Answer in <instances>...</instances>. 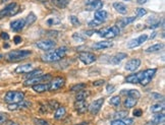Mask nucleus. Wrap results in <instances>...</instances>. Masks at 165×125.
<instances>
[{"instance_id": "44", "label": "nucleus", "mask_w": 165, "mask_h": 125, "mask_svg": "<svg viewBox=\"0 0 165 125\" xmlns=\"http://www.w3.org/2000/svg\"><path fill=\"white\" fill-rule=\"evenodd\" d=\"M110 125H125V124L124 123V121L121 119H115L113 121H111Z\"/></svg>"}, {"instance_id": "51", "label": "nucleus", "mask_w": 165, "mask_h": 125, "mask_svg": "<svg viewBox=\"0 0 165 125\" xmlns=\"http://www.w3.org/2000/svg\"><path fill=\"white\" fill-rule=\"evenodd\" d=\"M142 114H143V112H142L141 109H136V110L134 111V115H135L136 117H140Z\"/></svg>"}, {"instance_id": "12", "label": "nucleus", "mask_w": 165, "mask_h": 125, "mask_svg": "<svg viewBox=\"0 0 165 125\" xmlns=\"http://www.w3.org/2000/svg\"><path fill=\"white\" fill-rule=\"evenodd\" d=\"M147 40H148V36L144 34V35H141L140 37H138V38L132 39V41H129V44H127V47H129V49L139 47V46H141L142 44H144Z\"/></svg>"}, {"instance_id": "46", "label": "nucleus", "mask_w": 165, "mask_h": 125, "mask_svg": "<svg viewBox=\"0 0 165 125\" xmlns=\"http://www.w3.org/2000/svg\"><path fill=\"white\" fill-rule=\"evenodd\" d=\"M100 24H101V23L100 21H98L97 19H96V21L95 19L94 21H91L90 23H89V26H100Z\"/></svg>"}, {"instance_id": "36", "label": "nucleus", "mask_w": 165, "mask_h": 125, "mask_svg": "<svg viewBox=\"0 0 165 125\" xmlns=\"http://www.w3.org/2000/svg\"><path fill=\"white\" fill-rule=\"evenodd\" d=\"M127 111H119V112H116L113 115V118L114 119H124V118H127Z\"/></svg>"}, {"instance_id": "26", "label": "nucleus", "mask_w": 165, "mask_h": 125, "mask_svg": "<svg viewBox=\"0 0 165 125\" xmlns=\"http://www.w3.org/2000/svg\"><path fill=\"white\" fill-rule=\"evenodd\" d=\"M137 102H138L137 99H134V98H132V97H129V98H127L125 101H124V107L127 108V109H130V108L136 106Z\"/></svg>"}, {"instance_id": "37", "label": "nucleus", "mask_w": 165, "mask_h": 125, "mask_svg": "<svg viewBox=\"0 0 165 125\" xmlns=\"http://www.w3.org/2000/svg\"><path fill=\"white\" fill-rule=\"evenodd\" d=\"M86 88L85 83H78V85H75L70 88V90L73 92H80V90H83Z\"/></svg>"}, {"instance_id": "28", "label": "nucleus", "mask_w": 165, "mask_h": 125, "mask_svg": "<svg viewBox=\"0 0 165 125\" xmlns=\"http://www.w3.org/2000/svg\"><path fill=\"white\" fill-rule=\"evenodd\" d=\"M164 110V104L163 103H157V104H154V105H152V107H151V111L153 112V113H160V112H162Z\"/></svg>"}, {"instance_id": "9", "label": "nucleus", "mask_w": 165, "mask_h": 125, "mask_svg": "<svg viewBox=\"0 0 165 125\" xmlns=\"http://www.w3.org/2000/svg\"><path fill=\"white\" fill-rule=\"evenodd\" d=\"M51 76L50 74H45V75H40L38 77H34V78H29L24 82V85H36V83H39L40 82H49L51 80Z\"/></svg>"}, {"instance_id": "20", "label": "nucleus", "mask_w": 165, "mask_h": 125, "mask_svg": "<svg viewBox=\"0 0 165 125\" xmlns=\"http://www.w3.org/2000/svg\"><path fill=\"white\" fill-rule=\"evenodd\" d=\"M127 57V55L125 53H117V54H115V55L111 58L110 62H111L112 64L116 65V64H118V63L121 62V61L124 60V59H125Z\"/></svg>"}, {"instance_id": "14", "label": "nucleus", "mask_w": 165, "mask_h": 125, "mask_svg": "<svg viewBox=\"0 0 165 125\" xmlns=\"http://www.w3.org/2000/svg\"><path fill=\"white\" fill-rule=\"evenodd\" d=\"M88 104L86 103V100L82 101H75V109L78 114H85L88 111Z\"/></svg>"}, {"instance_id": "5", "label": "nucleus", "mask_w": 165, "mask_h": 125, "mask_svg": "<svg viewBox=\"0 0 165 125\" xmlns=\"http://www.w3.org/2000/svg\"><path fill=\"white\" fill-rule=\"evenodd\" d=\"M97 33L99 34L100 37H104V38H106V39H112V38H114V37L119 35L120 31H119V26H113L111 28L103 29V30L98 31Z\"/></svg>"}, {"instance_id": "58", "label": "nucleus", "mask_w": 165, "mask_h": 125, "mask_svg": "<svg viewBox=\"0 0 165 125\" xmlns=\"http://www.w3.org/2000/svg\"><path fill=\"white\" fill-rule=\"evenodd\" d=\"M77 125H88V123H87V122H82V123L77 124Z\"/></svg>"}, {"instance_id": "43", "label": "nucleus", "mask_w": 165, "mask_h": 125, "mask_svg": "<svg viewBox=\"0 0 165 125\" xmlns=\"http://www.w3.org/2000/svg\"><path fill=\"white\" fill-rule=\"evenodd\" d=\"M7 121V115L4 113H0V125L4 124Z\"/></svg>"}, {"instance_id": "42", "label": "nucleus", "mask_w": 165, "mask_h": 125, "mask_svg": "<svg viewBox=\"0 0 165 125\" xmlns=\"http://www.w3.org/2000/svg\"><path fill=\"white\" fill-rule=\"evenodd\" d=\"M147 10L145 8H138L137 9V16L138 18H142V16L146 15Z\"/></svg>"}, {"instance_id": "48", "label": "nucleus", "mask_w": 165, "mask_h": 125, "mask_svg": "<svg viewBox=\"0 0 165 125\" xmlns=\"http://www.w3.org/2000/svg\"><path fill=\"white\" fill-rule=\"evenodd\" d=\"M13 41H14V44H21V41H23V39H21V37H19V36H16L13 38Z\"/></svg>"}, {"instance_id": "29", "label": "nucleus", "mask_w": 165, "mask_h": 125, "mask_svg": "<svg viewBox=\"0 0 165 125\" xmlns=\"http://www.w3.org/2000/svg\"><path fill=\"white\" fill-rule=\"evenodd\" d=\"M163 47H164L163 44H156V45L150 46V47L147 48L145 51H146L147 53H153V52H157V51H160Z\"/></svg>"}, {"instance_id": "50", "label": "nucleus", "mask_w": 165, "mask_h": 125, "mask_svg": "<svg viewBox=\"0 0 165 125\" xmlns=\"http://www.w3.org/2000/svg\"><path fill=\"white\" fill-rule=\"evenodd\" d=\"M73 38L75 39V41H84V38L83 37H81L80 35H78V34H73Z\"/></svg>"}, {"instance_id": "45", "label": "nucleus", "mask_w": 165, "mask_h": 125, "mask_svg": "<svg viewBox=\"0 0 165 125\" xmlns=\"http://www.w3.org/2000/svg\"><path fill=\"white\" fill-rule=\"evenodd\" d=\"M152 98L155 100H163V96L160 94H156V93H152Z\"/></svg>"}, {"instance_id": "38", "label": "nucleus", "mask_w": 165, "mask_h": 125, "mask_svg": "<svg viewBox=\"0 0 165 125\" xmlns=\"http://www.w3.org/2000/svg\"><path fill=\"white\" fill-rule=\"evenodd\" d=\"M110 104H112L115 107H118L120 105V98L118 96H115V97L111 98L110 99Z\"/></svg>"}, {"instance_id": "4", "label": "nucleus", "mask_w": 165, "mask_h": 125, "mask_svg": "<svg viewBox=\"0 0 165 125\" xmlns=\"http://www.w3.org/2000/svg\"><path fill=\"white\" fill-rule=\"evenodd\" d=\"M19 11V6L16 2H12V3L8 4L5 8L0 10V18H6V16H13Z\"/></svg>"}, {"instance_id": "3", "label": "nucleus", "mask_w": 165, "mask_h": 125, "mask_svg": "<svg viewBox=\"0 0 165 125\" xmlns=\"http://www.w3.org/2000/svg\"><path fill=\"white\" fill-rule=\"evenodd\" d=\"M24 99V93L18 92V90H9L4 96V101L8 104L11 103H18Z\"/></svg>"}, {"instance_id": "1", "label": "nucleus", "mask_w": 165, "mask_h": 125, "mask_svg": "<svg viewBox=\"0 0 165 125\" xmlns=\"http://www.w3.org/2000/svg\"><path fill=\"white\" fill-rule=\"evenodd\" d=\"M66 54V48L65 47H60L54 51L48 52L46 54H44L42 56V60L44 62H56V61L62 59Z\"/></svg>"}, {"instance_id": "31", "label": "nucleus", "mask_w": 165, "mask_h": 125, "mask_svg": "<svg viewBox=\"0 0 165 125\" xmlns=\"http://www.w3.org/2000/svg\"><path fill=\"white\" fill-rule=\"evenodd\" d=\"M121 94H127L129 95V97H132V98L137 99V100L141 97L140 92L139 90H127V92H121Z\"/></svg>"}, {"instance_id": "30", "label": "nucleus", "mask_w": 165, "mask_h": 125, "mask_svg": "<svg viewBox=\"0 0 165 125\" xmlns=\"http://www.w3.org/2000/svg\"><path fill=\"white\" fill-rule=\"evenodd\" d=\"M42 73H43V71H42L41 69L31 70V71H30V73L28 72V74L26 75V78H27V79H29V78L38 77V76H40V75H42Z\"/></svg>"}, {"instance_id": "39", "label": "nucleus", "mask_w": 165, "mask_h": 125, "mask_svg": "<svg viewBox=\"0 0 165 125\" xmlns=\"http://www.w3.org/2000/svg\"><path fill=\"white\" fill-rule=\"evenodd\" d=\"M18 110L21 109H26V108H29L30 106H31V103L30 102H26V101H21L18 103Z\"/></svg>"}, {"instance_id": "13", "label": "nucleus", "mask_w": 165, "mask_h": 125, "mask_svg": "<svg viewBox=\"0 0 165 125\" xmlns=\"http://www.w3.org/2000/svg\"><path fill=\"white\" fill-rule=\"evenodd\" d=\"M86 7L88 10H100L103 7V2L101 0H87L86 1Z\"/></svg>"}, {"instance_id": "60", "label": "nucleus", "mask_w": 165, "mask_h": 125, "mask_svg": "<svg viewBox=\"0 0 165 125\" xmlns=\"http://www.w3.org/2000/svg\"><path fill=\"white\" fill-rule=\"evenodd\" d=\"M2 57H3V56H2L1 54H0V59H2Z\"/></svg>"}, {"instance_id": "15", "label": "nucleus", "mask_w": 165, "mask_h": 125, "mask_svg": "<svg viewBox=\"0 0 165 125\" xmlns=\"http://www.w3.org/2000/svg\"><path fill=\"white\" fill-rule=\"evenodd\" d=\"M141 66V60L138 59H130L129 62L125 64V69L129 70V71H136L138 68Z\"/></svg>"}, {"instance_id": "10", "label": "nucleus", "mask_w": 165, "mask_h": 125, "mask_svg": "<svg viewBox=\"0 0 165 125\" xmlns=\"http://www.w3.org/2000/svg\"><path fill=\"white\" fill-rule=\"evenodd\" d=\"M64 83H65L64 78L60 76L53 78L50 82V83H49V90H57L59 89H61L64 85Z\"/></svg>"}, {"instance_id": "59", "label": "nucleus", "mask_w": 165, "mask_h": 125, "mask_svg": "<svg viewBox=\"0 0 165 125\" xmlns=\"http://www.w3.org/2000/svg\"><path fill=\"white\" fill-rule=\"evenodd\" d=\"M39 1H41V2H47L48 0H39Z\"/></svg>"}, {"instance_id": "53", "label": "nucleus", "mask_w": 165, "mask_h": 125, "mask_svg": "<svg viewBox=\"0 0 165 125\" xmlns=\"http://www.w3.org/2000/svg\"><path fill=\"white\" fill-rule=\"evenodd\" d=\"M49 104L51 105V108H55V109H57V108L59 107V104L56 101H51Z\"/></svg>"}, {"instance_id": "22", "label": "nucleus", "mask_w": 165, "mask_h": 125, "mask_svg": "<svg viewBox=\"0 0 165 125\" xmlns=\"http://www.w3.org/2000/svg\"><path fill=\"white\" fill-rule=\"evenodd\" d=\"M107 16H108V13L105 10H102V9L97 10L95 12V19H97V21H100V23H103V21H106Z\"/></svg>"}, {"instance_id": "27", "label": "nucleus", "mask_w": 165, "mask_h": 125, "mask_svg": "<svg viewBox=\"0 0 165 125\" xmlns=\"http://www.w3.org/2000/svg\"><path fill=\"white\" fill-rule=\"evenodd\" d=\"M52 4L58 8H65L68 4V0H52Z\"/></svg>"}, {"instance_id": "62", "label": "nucleus", "mask_w": 165, "mask_h": 125, "mask_svg": "<svg viewBox=\"0 0 165 125\" xmlns=\"http://www.w3.org/2000/svg\"><path fill=\"white\" fill-rule=\"evenodd\" d=\"M124 1H130V0H124Z\"/></svg>"}, {"instance_id": "56", "label": "nucleus", "mask_w": 165, "mask_h": 125, "mask_svg": "<svg viewBox=\"0 0 165 125\" xmlns=\"http://www.w3.org/2000/svg\"><path fill=\"white\" fill-rule=\"evenodd\" d=\"M94 33H97V31H90V32H87L86 34H87L88 36H91V35H93Z\"/></svg>"}, {"instance_id": "16", "label": "nucleus", "mask_w": 165, "mask_h": 125, "mask_svg": "<svg viewBox=\"0 0 165 125\" xmlns=\"http://www.w3.org/2000/svg\"><path fill=\"white\" fill-rule=\"evenodd\" d=\"M26 26V24H24V19H16V21H11L10 23V28L11 30H13L14 32H18Z\"/></svg>"}, {"instance_id": "47", "label": "nucleus", "mask_w": 165, "mask_h": 125, "mask_svg": "<svg viewBox=\"0 0 165 125\" xmlns=\"http://www.w3.org/2000/svg\"><path fill=\"white\" fill-rule=\"evenodd\" d=\"M121 120L124 121V123L125 125H132V123H134V120H132V118H127V119L124 118V119H121Z\"/></svg>"}, {"instance_id": "54", "label": "nucleus", "mask_w": 165, "mask_h": 125, "mask_svg": "<svg viewBox=\"0 0 165 125\" xmlns=\"http://www.w3.org/2000/svg\"><path fill=\"white\" fill-rule=\"evenodd\" d=\"M0 37H1V38L3 39V40H8V39H9L8 34H7V33H4V32H2L1 35H0Z\"/></svg>"}, {"instance_id": "61", "label": "nucleus", "mask_w": 165, "mask_h": 125, "mask_svg": "<svg viewBox=\"0 0 165 125\" xmlns=\"http://www.w3.org/2000/svg\"><path fill=\"white\" fill-rule=\"evenodd\" d=\"M2 1H3V2H6V1H8V0H2Z\"/></svg>"}, {"instance_id": "21", "label": "nucleus", "mask_w": 165, "mask_h": 125, "mask_svg": "<svg viewBox=\"0 0 165 125\" xmlns=\"http://www.w3.org/2000/svg\"><path fill=\"white\" fill-rule=\"evenodd\" d=\"M113 7H114V9L118 12V13L125 14L127 12V5H125L124 3H122V2H115V3L113 4Z\"/></svg>"}, {"instance_id": "2", "label": "nucleus", "mask_w": 165, "mask_h": 125, "mask_svg": "<svg viewBox=\"0 0 165 125\" xmlns=\"http://www.w3.org/2000/svg\"><path fill=\"white\" fill-rule=\"evenodd\" d=\"M31 54L32 52L29 50H13L6 54L5 59L7 61H10V62H16V61H21L26 59Z\"/></svg>"}, {"instance_id": "7", "label": "nucleus", "mask_w": 165, "mask_h": 125, "mask_svg": "<svg viewBox=\"0 0 165 125\" xmlns=\"http://www.w3.org/2000/svg\"><path fill=\"white\" fill-rule=\"evenodd\" d=\"M78 59L85 64H91L96 61V55L91 52H81L78 53Z\"/></svg>"}, {"instance_id": "8", "label": "nucleus", "mask_w": 165, "mask_h": 125, "mask_svg": "<svg viewBox=\"0 0 165 125\" xmlns=\"http://www.w3.org/2000/svg\"><path fill=\"white\" fill-rule=\"evenodd\" d=\"M104 98H100V99L98 100H95L94 102H92V104L90 105V106L88 107L89 111H90L91 114L93 115H96L98 113V112L100 111L101 107L103 106V104H104Z\"/></svg>"}, {"instance_id": "11", "label": "nucleus", "mask_w": 165, "mask_h": 125, "mask_svg": "<svg viewBox=\"0 0 165 125\" xmlns=\"http://www.w3.org/2000/svg\"><path fill=\"white\" fill-rule=\"evenodd\" d=\"M36 46L43 51H49L55 47L56 43L52 40H44V41H40V42H38V43H36Z\"/></svg>"}, {"instance_id": "19", "label": "nucleus", "mask_w": 165, "mask_h": 125, "mask_svg": "<svg viewBox=\"0 0 165 125\" xmlns=\"http://www.w3.org/2000/svg\"><path fill=\"white\" fill-rule=\"evenodd\" d=\"M33 69V65L32 64H23L19 65L16 68L14 72L16 73H28Z\"/></svg>"}, {"instance_id": "35", "label": "nucleus", "mask_w": 165, "mask_h": 125, "mask_svg": "<svg viewBox=\"0 0 165 125\" xmlns=\"http://www.w3.org/2000/svg\"><path fill=\"white\" fill-rule=\"evenodd\" d=\"M60 24V19L58 18H56V16H54V18H49L47 21H46V24L49 26H55V24Z\"/></svg>"}, {"instance_id": "23", "label": "nucleus", "mask_w": 165, "mask_h": 125, "mask_svg": "<svg viewBox=\"0 0 165 125\" xmlns=\"http://www.w3.org/2000/svg\"><path fill=\"white\" fill-rule=\"evenodd\" d=\"M136 21V18H121L119 21H118V26H120V28H124V26H129L132 23H134V21Z\"/></svg>"}, {"instance_id": "32", "label": "nucleus", "mask_w": 165, "mask_h": 125, "mask_svg": "<svg viewBox=\"0 0 165 125\" xmlns=\"http://www.w3.org/2000/svg\"><path fill=\"white\" fill-rule=\"evenodd\" d=\"M90 93L87 90H80L78 94L75 96V101H82V100H86V98L89 97Z\"/></svg>"}, {"instance_id": "25", "label": "nucleus", "mask_w": 165, "mask_h": 125, "mask_svg": "<svg viewBox=\"0 0 165 125\" xmlns=\"http://www.w3.org/2000/svg\"><path fill=\"white\" fill-rule=\"evenodd\" d=\"M65 114H66V110H65V108L64 107H62V106H59L57 109H56V111H55V113H54V118L55 119H62L63 117L65 116Z\"/></svg>"}, {"instance_id": "41", "label": "nucleus", "mask_w": 165, "mask_h": 125, "mask_svg": "<svg viewBox=\"0 0 165 125\" xmlns=\"http://www.w3.org/2000/svg\"><path fill=\"white\" fill-rule=\"evenodd\" d=\"M34 123H35V125H50L47 121H46V120H44V119H37V118L34 119Z\"/></svg>"}, {"instance_id": "57", "label": "nucleus", "mask_w": 165, "mask_h": 125, "mask_svg": "<svg viewBox=\"0 0 165 125\" xmlns=\"http://www.w3.org/2000/svg\"><path fill=\"white\" fill-rule=\"evenodd\" d=\"M145 2H147V0H138V3L140 4H144Z\"/></svg>"}, {"instance_id": "52", "label": "nucleus", "mask_w": 165, "mask_h": 125, "mask_svg": "<svg viewBox=\"0 0 165 125\" xmlns=\"http://www.w3.org/2000/svg\"><path fill=\"white\" fill-rule=\"evenodd\" d=\"M105 82V80L104 79H100V80H96V82H93V85H95V87H98V85H103V83Z\"/></svg>"}, {"instance_id": "40", "label": "nucleus", "mask_w": 165, "mask_h": 125, "mask_svg": "<svg viewBox=\"0 0 165 125\" xmlns=\"http://www.w3.org/2000/svg\"><path fill=\"white\" fill-rule=\"evenodd\" d=\"M70 21H71V24H73V26H80L81 24V21H78V18H77L75 15H70Z\"/></svg>"}, {"instance_id": "18", "label": "nucleus", "mask_w": 165, "mask_h": 125, "mask_svg": "<svg viewBox=\"0 0 165 125\" xmlns=\"http://www.w3.org/2000/svg\"><path fill=\"white\" fill-rule=\"evenodd\" d=\"M32 88L37 93H44L49 90V83H36L32 85Z\"/></svg>"}, {"instance_id": "34", "label": "nucleus", "mask_w": 165, "mask_h": 125, "mask_svg": "<svg viewBox=\"0 0 165 125\" xmlns=\"http://www.w3.org/2000/svg\"><path fill=\"white\" fill-rule=\"evenodd\" d=\"M125 82H129V83H138V82H140V80H139V76H138V73H135V74L129 75V76L125 78Z\"/></svg>"}, {"instance_id": "17", "label": "nucleus", "mask_w": 165, "mask_h": 125, "mask_svg": "<svg viewBox=\"0 0 165 125\" xmlns=\"http://www.w3.org/2000/svg\"><path fill=\"white\" fill-rule=\"evenodd\" d=\"M113 46V43L111 41H101L98 42L93 45V48L95 50H104V49H108Z\"/></svg>"}, {"instance_id": "24", "label": "nucleus", "mask_w": 165, "mask_h": 125, "mask_svg": "<svg viewBox=\"0 0 165 125\" xmlns=\"http://www.w3.org/2000/svg\"><path fill=\"white\" fill-rule=\"evenodd\" d=\"M165 120V115L163 113H156V115L154 116V118L152 119L151 124L152 125H158L162 122H164Z\"/></svg>"}, {"instance_id": "33", "label": "nucleus", "mask_w": 165, "mask_h": 125, "mask_svg": "<svg viewBox=\"0 0 165 125\" xmlns=\"http://www.w3.org/2000/svg\"><path fill=\"white\" fill-rule=\"evenodd\" d=\"M36 19H37L36 15L33 13V12H31V13H30L29 15L27 16V18L24 19V24H26L27 26H31V24H33L34 21H35Z\"/></svg>"}, {"instance_id": "49", "label": "nucleus", "mask_w": 165, "mask_h": 125, "mask_svg": "<svg viewBox=\"0 0 165 125\" xmlns=\"http://www.w3.org/2000/svg\"><path fill=\"white\" fill-rule=\"evenodd\" d=\"M106 90H107V93H108V94H110V93H113V92H114V85H108L107 87H106Z\"/></svg>"}, {"instance_id": "55", "label": "nucleus", "mask_w": 165, "mask_h": 125, "mask_svg": "<svg viewBox=\"0 0 165 125\" xmlns=\"http://www.w3.org/2000/svg\"><path fill=\"white\" fill-rule=\"evenodd\" d=\"M5 125H18L16 122H14V121H12V120H7V121L4 123Z\"/></svg>"}, {"instance_id": "6", "label": "nucleus", "mask_w": 165, "mask_h": 125, "mask_svg": "<svg viewBox=\"0 0 165 125\" xmlns=\"http://www.w3.org/2000/svg\"><path fill=\"white\" fill-rule=\"evenodd\" d=\"M157 72L156 68H150V69H147L145 71H143L142 73V78L140 79V82L143 85H147L148 83L151 82V79L154 77L155 73Z\"/></svg>"}]
</instances>
